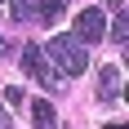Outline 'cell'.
Returning a JSON list of instances; mask_svg holds the SVG:
<instances>
[{
  "label": "cell",
  "instance_id": "6da1fadb",
  "mask_svg": "<svg viewBox=\"0 0 129 129\" xmlns=\"http://www.w3.org/2000/svg\"><path fill=\"white\" fill-rule=\"evenodd\" d=\"M45 58L53 62L58 76H80V71L89 67V53H85V45H80L76 36H53L49 45H45Z\"/></svg>",
  "mask_w": 129,
  "mask_h": 129
},
{
  "label": "cell",
  "instance_id": "7a4b0ae2",
  "mask_svg": "<svg viewBox=\"0 0 129 129\" xmlns=\"http://www.w3.org/2000/svg\"><path fill=\"white\" fill-rule=\"evenodd\" d=\"M22 71H27L31 80H40L45 89H53V93L67 89V85H62L67 76H58V71H53V62L45 58V49H40V45H27V49H22Z\"/></svg>",
  "mask_w": 129,
  "mask_h": 129
},
{
  "label": "cell",
  "instance_id": "3957f363",
  "mask_svg": "<svg viewBox=\"0 0 129 129\" xmlns=\"http://www.w3.org/2000/svg\"><path fill=\"white\" fill-rule=\"evenodd\" d=\"M103 31H107L103 9H80V13H76V31H71V36H76L80 45H93V40H103Z\"/></svg>",
  "mask_w": 129,
  "mask_h": 129
},
{
  "label": "cell",
  "instance_id": "277c9868",
  "mask_svg": "<svg viewBox=\"0 0 129 129\" xmlns=\"http://www.w3.org/2000/svg\"><path fill=\"white\" fill-rule=\"evenodd\" d=\"M98 98H103V103H116L120 98V71L116 67H103V71H98Z\"/></svg>",
  "mask_w": 129,
  "mask_h": 129
},
{
  "label": "cell",
  "instance_id": "5b68a950",
  "mask_svg": "<svg viewBox=\"0 0 129 129\" xmlns=\"http://www.w3.org/2000/svg\"><path fill=\"white\" fill-rule=\"evenodd\" d=\"M31 125L36 129H58V111H53L49 98H36L31 103Z\"/></svg>",
  "mask_w": 129,
  "mask_h": 129
},
{
  "label": "cell",
  "instance_id": "8992f818",
  "mask_svg": "<svg viewBox=\"0 0 129 129\" xmlns=\"http://www.w3.org/2000/svg\"><path fill=\"white\" fill-rule=\"evenodd\" d=\"M62 13H67V0H40V5H36V18H40L45 27H49V22H58Z\"/></svg>",
  "mask_w": 129,
  "mask_h": 129
},
{
  "label": "cell",
  "instance_id": "52a82bcc",
  "mask_svg": "<svg viewBox=\"0 0 129 129\" xmlns=\"http://www.w3.org/2000/svg\"><path fill=\"white\" fill-rule=\"evenodd\" d=\"M9 9L18 22H36V0H9Z\"/></svg>",
  "mask_w": 129,
  "mask_h": 129
},
{
  "label": "cell",
  "instance_id": "ba28073f",
  "mask_svg": "<svg viewBox=\"0 0 129 129\" xmlns=\"http://www.w3.org/2000/svg\"><path fill=\"white\" fill-rule=\"evenodd\" d=\"M111 36H116V45L129 40V18H125V9H116V18H111Z\"/></svg>",
  "mask_w": 129,
  "mask_h": 129
},
{
  "label": "cell",
  "instance_id": "9c48e42d",
  "mask_svg": "<svg viewBox=\"0 0 129 129\" xmlns=\"http://www.w3.org/2000/svg\"><path fill=\"white\" fill-rule=\"evenodd\" d=\"M0 129H9V107H0Z\"/></svg>",
  "mask_w": 129,
  "mask_h": 129
},
{
  "label": "cell",
  "instance_id": "30bf717a",
  "mask_svg": "<svg viewBox=\"0 0 129 129\" xmlns=\"http://www.w3.org/2000/svg\"><path fill=\"white\" fill-rule=\"evenodd\" d=\"M5 53H9V45H5V40H0V58H5Z\"/></svg>",
  "mask_w": 129,
  "mask_h": 129
},
{
  "label": "cell",
  "instance_id": "8fae6325",
  "mask_svg": "<svg viewBox=\"0 0 129 129\" xmlns=\"http://www.w3.org/2000/svg\"><path fill=\"white\" fill-rule=\"evenodd\" d=\"M107 129H125V125H107Z\"/></svg>",
  "mask_w": 129,
  "mask_h": 129
},
{
  "label": "cell",
  "instance_id": "7c38bea8",
  "mask_svg": "<svg viewBox=\"0 0 129 129\" xmlns=\"http://www.w3.org/2000/svg\"><path fill=\"white\" fill-rule=\"evenodd\" d=\"M0 5H5V0H0Z\"/></svg>",
  "mask_w": 129,
  "mask_h": 129
}]
</instances>
